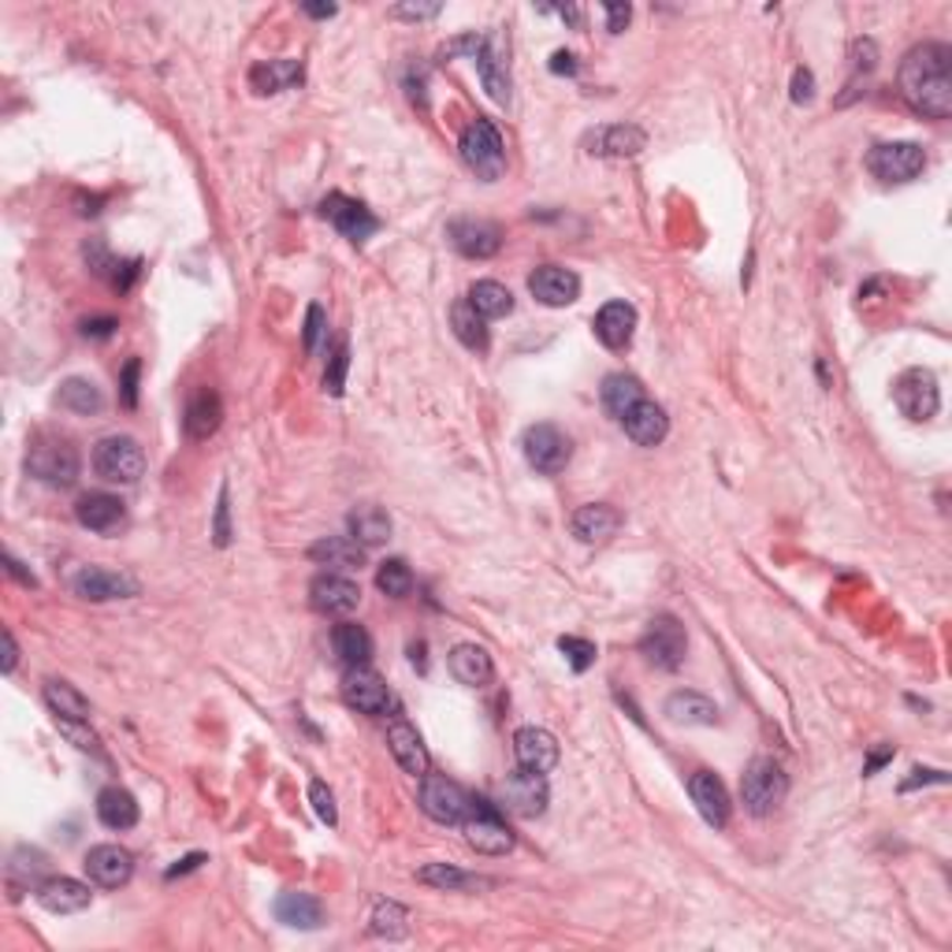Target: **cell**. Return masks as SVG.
<instances>
[{
	"instance_id": "obj_1",
	"label": "cell",
	"mask_w": 952,
	"mask_h": 952,
	"mask_svg": "<svg viewBox=\"0 0 952 952\" xmlns=\"http://www.w3.org/2000/svg\"><path fill=\"white\" fill-rule=\"evenodd\" d=\"M900 94L927 120L952 116V48L941 42H922L900 64Z\"/></svg>"
},
{
	"instance_id": "obj_2",
	"label": "cell",
	"mask_w": 952,
	"mask_h": 952,
	"mask_svg": "<svg viewBox=\"0 0 952 952\" xmlns=\"http://www.w3.org/2000/svg\"><path fill=\"white\" fill-rule=\"evenodd\" d=\"M461 161H466V168L477 175V179L484 183H495L503 179L506 172V145H503V134L495 131L492 120H473L461 131Z\"/></svg>"
},
{
	"instance_id": "obj_3",
	"label": "cell",
	"mask_w": 952,
	"mask_h": 952,
	"mask_svg": "<svg viewBox=\"0 0 952 952\" xmlns=\"http://www.w3.org/2000/svg\"><path fill=\"white\" fill-rule=\"evenodd\" d=\"M26 473L48 488H72L78 480V450L64 436H37L26 450Z\"/></svg>"
},
{
	"instance_id": "obj_4",
	"label": "cell",
	"mask_w": 952,
	"mask_h": 952,
	"mask_svg": "<svg viewBox=\"0 0 952 952\" xmlns=\"http://www.w3.org/2000/svg\"><path fill=\"white\" fill-rule=\"evenodd\" d=\"M461 830H466L469 849L484 852V856H506L514 849V830L506 827L503 811L480 797L469 800V814L461 822Z\"/></svg>"
},
{
	"instance_id": "obj_5",
	"label": "cell",
	"mask_w": 952,
	"mask_h": 952,
	"mask_svg": "<svg viewBox=\"0 0 952 952\" xmlns=\"http://www.w3.org/2000/svg\"><path fill=\"white\" fill-rule=\"evenodd\" d=\"M94 469L108 484H139L145 473V450L131 436H108L94 447Z\"/></svg>"
},
{
	"instance_id": "obj_6",
	"label": "cell",
	"mask_w": 952,
	"mask_h": 952,
	"mask_svg": "<svg viewBox=\"0 0 952 952\" xmlns=\"http://www.w3.org/2000/svg\"><path fill=\"white\" fill-rule=\"evenodd\" d=\"M785 792H789V778H785L781 763L767 759V755L748 763V770H744V778H741V797H744V808L752 814L778 811Z\"/></svg>"
},
{
	"instance_id": "obj_7",
	"label": "cell",
	"mask_w": 952,
	"mask_h": 952,
	"mask_svg": "<svg viewBox=\"0 0 952 952\" xmlns=\"http://www.w3.org/2000/svg\"><path fill=\"white\" fill-rule=\"evenodd\" d=\"M641 652L647 655V663L659 666V670H677L685 663V652H689V636H685V625L677 622L674 614H659L647 622V630L641 636Z\"/></svg>"
},
{
	"instance_id": "obj_8",
	"label": "cell",
	"mask_w": 952,
	"mask_h": 952,
	"mask_svg": "<svg viewBox=\"0 0 952 952\" xmlns=\"http://www.w3.org/2000/svg\"><path fill=\"white\" fill-rule=\"evenodd\" d=\"M469 792L458 781L444 778V774H425L420 778V811L428 819L444 822V827H461L469 814Z\"/></svg>"
},
{
	"instance_id": "obj_9",
	"label": "cell",
	"mask_w": 952,
	"mask_h": 952,
	"mask_svg": "<svg viewBox=\"0 0 952 952\" xmlns=\"http://www.w3.org/2000/svg\"><path fill=\"white\" fill-rule=\"evenodd\" d=\"M893 402L908 420H930L941 406V391H938V376L930 369H908L897 376L893 384Z\"/></svg>"
},
{
	"instance_id": "obj_10",
	"label": "cell",
	"mask_w": 952,
	"mask_h": 952,
	"mask_svg": "<svg viewBox=\"0 0 952 952\" xmlns=\"http://www.w3.org/2000/svg\"><path fill=\"white\" fill-rule=\"evenodd\" d=\"M867 168L882 183H911L927 168V153L916 142H882L871 150Z\"/></svg>"
},
{
	"instance_id": "obj_11",
	"label": "cell",
	"mask_w": 952,
	"mask_h": 952,
	"mask_svg": "<svg viewBox=\"0 0 952 952\" xmlns=\"http://www.w3.org/2000/svg\"><path fill=\"white\" fill-rule=\"evenodd\" d=\"M522 450H525V461L536 469V473L544 477H555L562 473V469L569 466V458H573V444H569V436L562 428L555 425H533L525 431L522 439Z\"/></svg>"
},
{
	"instance_id": "obj_12",
	"label": "cell",
	"mask_w": 952,
	"mask_h": 952,
	"mask_svg": "<svg viewBox=\"0 0 952 952\" xmlns=\"http://www.w3.org/2000/svg\"><path fill=\"white\" fill-rule=\"evenodd\" d=\"M342 700H347V707H353V711L372 714V719H384V714H391V707H395V696H391L387 681L380 674H372L369 666H350V670L342 674Z\"/></svg>"
},
{
	"instance_id": "obj_13",
	"label": "cell",
	"mask_w": 952,
	"mask_h": 952,
	"mask_svg": "<svg viewBox=\"0 0 952 952\" xmlns=\"http://www.w3.org/2000/svg\"><path fill=\"white\" fill-rule=\"evenodd\" d=\"M499 797H503V808L510 814H517V819H536V814L547 811V778L536 770L517 767L499 785Z\"/></svg>"
},
{
	"instance_id": "obj_14",
	"label": "cell",
	"mask_w": 952,
	"mask_h": 952,
	"mask_svg": "<svg viewBox=\"0 0 952 952\" xmlns=\"http://www.w3.org/2000/svg\"><path fill=\"white\" fill-rule=\"evenodd\" d=\"M72 588H75V595H83V600H90V603L131 600V595H139V581H134V577L112 573V569H105V566H83L72 577Z\"/></svg>"
},
{
	"instance_id": "obj_15",
	"label": "cell",
	"mask_w": 952,
	"mask_h": 952,
	"mask_svg": "<svg viewBox=\"0 0 952 952\" xmlns=\"http://www.w3.org/2000/svg\"><path fill=\"white\" fill-rule=\"evenodd\" d=\"M320 212L328 216L331 223H336V231L342 234V239L358 242V247H361V242H369L372 234L380 231L376 216H372L361 201L347 198V194H328V198L320 201Z\"/></svg>"
},
{
	"instance_id": "obj_16",
	"label": "cell",
	"mask_w": 952,
	"mask_h": 952,
	"mask_svg": "<svg viewBox=\"0 0 952 952\" xmlns=\"http://www.w3.org/2000/svg\"><path fill=\"white\" fill-rule=\"evenodd\" d=\"M309 603H313V611H320L328 617H347L358 611L361 588L358 581H350V577H342V573H320V577H313V584H309Z\"/></svg>"
},
{
	"instance_id": "obj_17",
	"label": "cell",
	"mask_w": 952,
	"mask_h": 952,
	"mask_svg": "<svg viewBox=\"0 0 952 952\" xmlns=\"http://www.w3.org/2000/svg\"><path fill=\"white\" fill-rule=\"evenodd\" d=\"M447 234L455 242V250L473 261L495 258L499 247H503V228L495 220H477V216H461V220L450 223Z\"/></svg>"
},
{
	"instance_id": "obj_18",
	"label": "cell",
	"mask_w": 952,
	"mask_h": 952,
	"mask_svg": "<svg viewBox=\"0 0 952 952\" xmlns=\"http://www.w3.org/2000/svg\"><path fill=\"white\" fill-rule=\"evenodd\" d=\"M528 291H533V298L544 302V306L562 309V306H573L577 294H581V276L562 269V264H539L533 276H528Z\"/></svg>"
},
{
	"instance_id": "obj_19",
	"label": "cell",
	"mask_w": 952,
	"mask_h": 952,
	"mask_svg": "<svg viewBox=\"0 0 952 952\" xmlns=\"http://www.w3.org/2000/svg\"><path fill=\"white\" fill-rule=\"evenodd\" d=\"M86 875L101 889H120L134 875V856L120 845H94L83 860Z\"/></svg>"
},
{
	"instance_id": "obj_20",
	"label": "cell",
	"mask_w": 952,
	"mask_h": 952,
	"mask_svg": "<svg viewBox=\"0 0 952 952\" xmlns=\"http://www.w3.org/2000/svg\"><path fill=\"white\" fill-rule=\"evenodd\" d=\"M622 525H625V517L617 514L614 506H606V503H588L581 510H573V517H569L573 536L581 539V544H588V547L611 544V539L622 533Z\"/></svg>"
},
{
	"instance_id": "obj_21",
	"label": "cell",
	"mask_w": 952,
	"mask_h": 952,
	"mask_svg": "<svg viewBox=\"0 0 952 952\" xmlns=\"http://www.w3.org/2000/svg\"><path fill=\"white\" fill-rule=\"evenodd\" d=\"M689 797L696 803V811L703 814L707 827L722 830L725 822H730V792H725V785H722L719 774L696 770L689 778Z\"/></svg>"
},
{
	"instance_id": "obj_22",
	"label": "cell",
	"mask_w": 952,
	"mask_h": 952,
	"mask_svg": "<svg viewBox=\"0 0 952 952\" xmlns=\"http://www.w3.org/2000/svg\"><path fill=\"white\" fill-rule=\"evenodd\" d=\"M514 759L525 770L551 774L558 767V741L547 730H539V725H522L514 733Z\"/></svg>"
},
{
	"instance_id": "obj_23",
	"label": "cell",
	"mask_w": 952,
	"mask_h": 952,
	"mask_svg": "<svg viewBox=\"0 0 952 952\" xmlns=\"http://www.w3.org/2000/svg\"><path fill=\"white\" fill-rule=\"evenodd\" d=\"M387 748H391V755H395L398 767L406 774H414V778H425V774H428L425 741H420V733L406 719H402V714H395L391 725H387Z\"/></svg>"
},
{
	"instance_id": "obj_24",
	"label": "cell",
	"mask_w": 952,
	"mask_h": 952,
	"mask_svg": "<svg viewBox=\"0 0 952 952\" xmlns=\"http://www.w3.org/2000/svg\"><path fill=\"white\" fill-rule=\"evenodd\" d=\"M75 517L83 528L90 533H101V536H112L120 533L123 522H127V510L116 495H105V492H90L75 503Z\"/></svg>"
},
{
	"instance_id": "obj_25",
	"label": "cell",
	"mask_w": 952,
	"mask_h": 952,
	"mask_svg": "<svg viewBox=\"0 0 952 952\" xmlns=\"http://www.w3.org/2000/svg\"><path fill=\"white\" fill-rule=\"evenodd\" d=\"M34 897H37V905L45 911H53V916H75V911L90 908L94 893L90 886H83V882H75V878H45V882H37Z\"/></svg>"
},
{
	"instance_id": "obj_26",
	"label": "cell",
	"mask_w": 952,
	"mask_h": 952,
	"mask_svg": "<svg viewBox=\"0 0 952 952\" xmlns=\"http://www.w3.org/2000/svg\"><path fill=\"white\" fill-rule=\"evenodd\" d=\"M622 428L636 447H659L666 439V431H670V417H666V409L659 402L644 398L622 417Z\"/></svg>"
},
{
	"instance_id": "obj_27",
	"label": "cell",
	"mask_w": 952,
	"mask_h": 952,
	"mask_svg": "<svg viewBox=\"0 0 952 952\" xmlns=\"http://www.w3.org/2000/svg\"><path fill=\"white\" fill-rule=\"evenodd\" d=\"M477 67H480V78H484L488 94H492V101L506 105L510 101V64H506L503 34L484 37V45H480V53H477Z\"/></svg>"
},
{
	"instance_id": "obj_28",
	"label": "cell",
	"mask_w": 952,
	"mask_h": 952,
	"mask_svg": "<svg viewBox=\"0 0 952 952\" xmlns=\"http://www.w3.org/2000/svg\"><path fill=\"white\" fill-rule=\"evenodd\" d=\"M584 145L592 156H636L647 145V134L633 123H611L588 134Z\"/></svg>"
},
{
	"instance_id": "obj_29",
	"label": "cell",
	"mask_w": 952,
	"mask_h": 952,
	"mask_svg": "<svg viewBox=\"0 0 952 952\" xmlns=\"http://www.w3.org/2000/svg\"><path fill=\"white\" fill-rule=\"evenodd\" d=\"M633 331H636V309L630 302H606V306L595 313V339H600L606 350H625L633 342Z\"/></svg>"
},
{
	"instance_id": "obj_30",
	"label": "cell",
	"mask_w": 952,
	"mask_h": 952,
	"mask_svg": "<svg viewBox=\"0 0 952 952\" xmlns=\"http://www.w3.org/2000/svg\"><path fill=\"white\" fill-rule=\"evenodd\" d=\"M447 666H450V674H455V681L466 685V689H484V685L495 677L492 655H488L480 644H458L455 652H450Z\"/></svg>"
},
{
	"instance_id": "obj_31",
	"label": "cell",
	"mask_w": 952,
	"mask_h": 952,
	"mask_svg": "<svg viewBox=\"0 0 952 952\" xmlns=\"http://www.w3.org/2000/svg\"><path fill=\"white\" fill-rule=\"evenodd\" d=\"M223 420V402L216 395L212 387H198L186 402V414H183V425H186V436L190 439H209Z\"/></svg>"
},
{
	"instance_id": "obj_32",
	"label": "cell",
	"mask_w": 952,
	"mask_h": 952,
	"mask_svg": "<svg viewBox=\"0 0 952 952\" xmlns=\"http://www.w3.org/2000/svg\"><path fill=\"white\" fill-rule=\"evenodd\" d=\"M309 558L331 569H361L365 566V547L353 536H324L309 547Z\"/></svg>"
},
{
	"instance_id": "obj_33",
	"label": "cell",
	"mask_w": 952,
	"mask_h": 952,
	"mask_svg": "<svg viewBox=\"0 0 952 952\" xmlns=\"http://www.w3.org/2000/svg\"><path fill=\"white\" fill-rule=\"evenodd\" d=\"M56 402H61V409H67V414H78V417H94L105 409V395L101 387L94 384V380L86 376H67L61 391H56Z\"/></svg>"
},
{
	"instance_id": "obj_34",
	"label": "cell",
	"mask_w": 952,
	"mask_h": 952,
	"mask_svg": "<svg viewBox=\"0 0 952 952\" xmlns=\"http://www.w3.org/2000/svg\"><path fill=\"white\" fill-rule=\"evenodd\" d=\"M97 819L108 830H131L139 822V800L127 789H120V785H108V789H101V797H97Z\"/></svg>"
},
{
	"instance_id": "obj_35",
	"label": "cell",
	"mask_w": 952,
	"mask_h": 952,
	"mask_svg": "<svg viewBox=\"0 0 952 952\" xmlns=\"http://www.w3.org/2000/svg\"><path fill=\"white\" fill-rule=\"evenodd\" d=\"M276 919L283 922V927H294V930H317L324 922V908H320L317 897H309V893H280Z\"/></svg>"
},
{
	"instance_id": "obj_36",
	"label": "cell",
	"mask_w": 952,
	"mask_h": 952,
	"mask_svg": "<svg viewBox=\"0 0 952 952\" xmlns=\"http://www.w3.org/2000/svg\"><path fill=\"white\" fill-rule=\"evenodd\" d=\"M666 719L677 725H714L719 722V707L700 692H674L666 700Z\"/></svg>"
},
{
	"instance_id": "obj_37",
	"label": "cell",
	"mask_w": 952,
	"mask_h": 952,
	"mask_svg": "<svg viewBox=\"0 0 952 952\" xmlns=\"http://www.w3.org/2000/svg\"><path fill=\"white\" fill-rule=\"evenodd\" d=\"M600 398H603V409H606V414H611L614 420H622V417L636 406V402H644L647 395H644V387H641V380H636V376H625V372H614V376H606V380H603Z\"/></svg>"
},
{
	"instance_id": "obj_38",
	"label": "cell",
	"mask_w": 952,
	"mask_h": 952,
	"mask_svg": "<svg viewBox=\"0 0 952 952\" xmlns=\"http://www.w3.org/2000/svg\"><path fill=\"white\" fill-rule=\"evenodd\" d=\"M331 647H336V655L347 663V670L350 666H369V659H372V636H369L365 625H358V622L336 625V633H331Z\"/></svg>"
},
{
	"instance_id": "obj_39",
	"label": "cell",
	"mask_w": 952,
	"mask_h": 952,
	"mask_svg": "<svg viewBox=\"0 0 952 952\" xmlns=\"http://www.w3.org/2000/svg\"><path fill=\"white\" fill-rule=\"evenodd\" d=\"M347 525H350V536L358 539L361 547H380L391 539V517H387V510H380V506H358L347 517Z\"/></svg>"
},
{
	"instance_id": "obj_40",
	"label": "cell",
	"mask_w": 952,
	"mask_h": 952,
	"mask_svg": "<svg viewBox=\"0 0 952 952\" xmlns=\"http://www.w3.org/2000/svg\"><path fill=\"white\" fill-rule=\"evenodd\" d=\"M302 83V64L298 61H269V64H258L250 72V86L258 94H283L291 86Z\"/></svg>"
},
{
	"instance_id": "obj_41",
	"label": "cell",
	"mask_w": 952,
	"mask_h": 952,
	"mask_svg": "<svg viewBox=\"0 0 952 952\" xmlns=\"http://www.w3.org/2000/svg\"><path fill=\"white\" fill-rule=\"evenodd\" d=\"M45 707L56 714V719H78V722H90V700L67 681H45Z\"/></svg>"
},
{
	"instance_id": "obj_42",
	"label": "cell",
	"mask_w": 952,
	"mask_h": 952,
	"mask_svg": "<svg viewBox=\"0 0 952 952\" xmlns=\"http://www.w3.org/2000/svg\"><path fill=\"white\" fill-rule=\"evenodd\" d=\"M417 882H425L431 889H447V893H466V889H488L492 882L488 878H477V875H466V871L450 867V863H425L417 871Z\"/></svg>"
},
{
	"instance_id": "obj_43",
	"label": "cell",
	"mask_w": 952,
	"mask_h": 952,
	"mask_svg": "<svg viewBox=\"0 0 952 952\" xmlns=\"http://www.w3.org/2000/svg\"><path fill=\"white\" fill-rule=\"evenodd\" d=\"M469 306L484 320H499V317H506V313H514V294L495 280H480L473 283V291H469Z\"/></svg>"
},
{
	"instance_id": "obj_44",
	"label": "cell",
	"mask_w": 952,
	"mask_h": 952,
	"mask_svg": "<svg viewBox=\"0 0 952 952\" xmlns=\"http://www.w3.org/2000/svg\"><path fill=\"white\" fill-rule=\"evenodd\" d=\"M450 324H455V336L461 339V347H469L477 353L488 350V320L469 306V298L455 302V309H450Z\"/></svg>"
},
{
	"instance_id": "obj_45",
	"label": "cell",
	"mask_w": 952,
	"mask_h": 952,
	"mask_svg": "<svg viewBox=\"0 0 952 952\" xmlns=\"http://www.w3.org/2000/svg\"><path fill=\"white\" fill-rule=\"evenodd\" d=\"M369 922H372V927H369L372 934L387 938V941H398V938L409 934V911L402 905H395V900H380Z\"/></svg>"
},
{
	"instance_id": "obj_46",
	"label": "cell",
	"mask_w": 952,
	"mask_h": 952,
	"mask_svg": "<svg viewBox=\"0 0 952 952\" xmlns=\"http://www.w3.org/2000/svg\"><path fill=\"white\" fill-rule=\"evenodd\" d=\"M376 588L384 595H391V600H406V595L414 592V573H409V566L402 562V558H387V562H380L376 569Z\"/></svg>"
},
{
	"instance_id": "obj_47",
	"label": "cell",
	"mask_w": 952,
	"mask_h": 952,
	"mask_svg": "<svg viewBox=\"0 0 952 952\" xmlns=\"http://www.w3.org/2000/svg\"><path fill=\"white\" fill-rule=\"evenodd\" d=\"M347 369H350V347L347 342H339L336 353L328 358V372H324V391L328 395H342V387H347Z\"/></svg>"
},
{
	"instance_id": "obj_48",
	"label": "cell",
	"mask_w": 952,
	"mask_h": 952,
	"mask_svg": "<svg viewBox=\"0 0 952 952\" xmlns=\"http://www.w3.org/2000/svg\"><path fill=\"white\" fill-rule=\"evenodd\" d=\"M558 652L566 655V663L573 666L577 674H584L588 666L595 663V644L581 641V636H562V641H558Z\"/></svg>"
},
{
	"instance_id": "obj_49",
	"label": "cell",
	"mask_w": 952,
	"mask_h": 952,
	"mask_svg": "<svg viewBox=\"0 0 952 952\" xmlns=\"http://www.w3.org/2000/svg\"><path fill=\"white\" fill-rule=\"evenodd\" d=\"M56 725H61V733L75 744V748L101 755V741H97V733H94L86 722H78V719H56Z\"/></svg>"
},
{
	"instance_id": "obj_50",
	"label": "cell",
	"mask_w": 952,
	"mask_h": 952,
	"mask_svg": "<svg viewBox=\"0 0 952 952\" xmlns=\"http://www.w3.org/2000/svg\"><path fill=\"white\" fill-rule=\"evenodd\" d=\"M309 800H313V811H317V819L328 822V827H336V822H339V808H336V797H331L328 785L313 781V785H309Z\"/></svg>"
},
{
	"instance_id": "obj_51",
	"label": "cell",
	"mask_w": 952,
	"mask_h": 952,
	"mask_svg": "<svg viewBox=\"0 0 952 952\" xmlns=\"http://www.w3.org/2000/svg\"><path fill=\"white\" fill-rule=\"evenodd\" d=\"M139 372H142V361L131 358V361H127V369H123V376H120V395H123L127 409L139 406Z\"/></svg>"
},
{
	"instance_id": "obj_52",
	"label": "cell",
	"mask_w": 952,
	"mask_h": 952,
	"mask_svg": "<svg viewBox=\"0 0 952 952\" xmlns=\"http://www.w3.org/2000/svg\"><path fill=\"white\" fill-rule=\"evenodd\" d=\"M324 324H328V317H324V306H309V313H306V336H302V342H306V353H317L320 336H324Z\"/></svg>"
},
{
	"instance_id": "obj_53",
	"label": "cell",
	"mask_w": 952,
	"mask_h": 952,
	"mask_svg": "<svg viewBox=\"0 0 952 952\" xmlns=\"http://www.w3.org/2000/svg\"><path fill=\"white\" fill-rule=\"evenodd\" d=\"M811 97H814V75L808 72V67H797V75H792V101L808 105Z\"/></svg>"
},
{
	"instance_id": "obj_54",
	"label": "cell",
	"mask_w": 952,
	"mask_h": 952,
	"mask_svg": "<svg viewBox=\"0 0 952 952\" xmlns=\"http://www.w3.org/2000/svg\"><path fill=\"white\" fill-rule=\"evenodd\" d=\"M603 12H606V31H611V34H622L625 26H630V19H633L630 4H603Z\"/></svg>"
},
{
	"instance_id": "obj_55",
	"label": "cell",
	"mask_w": 952,
	"mask_h": 952,
	"mask_svg": "<svg viewBox=\"0 0 952 952\" xmlns=\"http://www.w3.org/2000/svg\"><path fill=\"white\" fill-rule=\"evenodd\" d=\"M231 525H228V492H220V506H216V544L228 547Z\"/></svg>"
},
{
	"instance_id": "obj_56",
	"label": "cell",
	"mask_w": 952,
	"mask_h": 952,
	"mask_svg": "<svg viewBox=\"0 0 952 952\" xmlns=\"http://www.w3.org/2000/svg\"><path fill=\"white\" fill-rule=\"evenodd\" d=\"M116 328H120V324H116L112 317H97V320H86V324H83V336H86V339H108Z\"/></svg>"
},
{
	"instance_id": "obj_57",
	"label": "cell",
	"mask_w": 952,
	"mask_h": 952,
	"mask_svg": "<svg viewBox=\"0 0 952 952\" xmlns=\"http://www.w3.org/2000/svg\"><path fill=\"white\" fill-rule=\"evenodd\" d=\"M391 15H395V19H436L439 4H398Z\"/></svg>"
},
{
	"instance_id": "obj_58",
	"label": "cell",
	"mask_w": 952,
	"mask_h": 952,
	"mask_svg": "<svg viewBox=\"0 0 952 952\" xmlns=\"http://www.w3.org/2000/svg\"><path fill=\"white\" fill-rule=\"evenodd\" d=\"M15 663H19V647H15V636H12V630H4V663H0V670H4V674H12V670H15Z\"/></svg>"
},
{
	"instance_id": "obj_59",
	"label": "cell",
	"mask_w": 952,
	"mask_h": 952,
	"mask_svg": "<svg viewBox=\"0 0 952 952\" xmlns=\"http://www.w3.org/2000/svg\"><path fill=\"white\" fill-rule=\"evenodd\" d=\"M551 72L555 75H573L577 72V56L573 53H555L551 56Z\"/></svg>"
},
{
	"instance_id": "obj_60",
	"label": "cell",
	"mask_w": 952,
	"mask_h": 952,
	"mask_svg": "<svg viewBox=\"0 0 952 952\" xmlns=\"http://www.w3.org/2000/svg\"><path fill=\"white\" fill-rule=\"evenodd\" d=\"M4 562H8V573H12L15 581H23L26 588H34V584H37V581H34V573H26V569H23V562H19L15 555H4Z\"/></svg>"
},
{
	"instance_id": "obj_61",
	"label": "cell",
	"mask_w": 952,
	"mask_h": 952,
	"mask_svg": "<svg viewBox=\"0 0 952 952\" xmlns=\"http://www.w3.org/2000/svg\"><path fill=\"white\" fill-rule=\"evenodd\" d=\"M916 778L905 781V789H916V785H927V781H945V774L941 770H911Z\"/></svg>"
},
{
	"instance_id": "obj_62",
	"label": "cell",
	"mask_w": 952,
	"mask_h": 952,
	"mask_svg": "<svg viewBox=\"0 0 952 952\" xmlns=\"http://www.w3.org/2000/svg\"><path fill=\"white\" fill-rule=\"evenodd\" d=\"M198 863H205V856H201V852H194V856H186V860L179 863V867H172V871H168V878L186 875V871H194V867H198Z\"/></svg>"
},
{
	"instance_id": "obj_63",
	"label": "cell",
	"mask_w": 952,
	"mask_h": 952,
	"mask_svg": "<svg viewBox=\"0 0 952 952\" xmlns=\"http://www.w3.org/2000/svg\"><path fill=\"white\" fill-rule=\"evenodd\" d=\"M336 12H339L336 4H306V15H313V19H331Z\"/></svg>"
},
{
	"instance_id": "obj_64",
	"label": "cell",
	"mask_w": 952,
	"mask_h": 952,
	"mask_svg": "<svg viewBox=\"0 0 952 952\" xmlns=\"http://www.w3.org/2000/svg\"><path fill=\"white\" fill-rule=\"evenodd\" d=\"M886 759H893V748H882V752H875V755H871V763H867V770H863V774H875V770H878V767H882V763H886Z\"/></svg>"
}]
</instances>
